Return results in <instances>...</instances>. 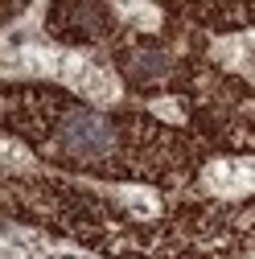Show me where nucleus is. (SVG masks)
<instances>
[{"instance_id":"f03ea898","label":"nucleus","mask_w":255,"mask_h":259,"mask_svg":"<svg viewBox=\"0 0 255 259\" xmlns=\"http://www.w3.org/2000/svg\"><path fill=\"white\" fill-rule=\"evenodd\" d=\"M66 144L70 148H78V152H99L103 144H107V132L95 119H87V115H74L70 123H66Z\"/></svg>"},{"instance_id":"20e7f679","label":"nucleus","mask_w":255,"mask_h":259,"mask_svg":"<svg viewBox=\"0 0 255 259\" xmlns=\"http://www.w3.org/2000/svg\"><path fill=\"white\" fill-rule=\"evenodd\" d=\"M152 111H156V115H169V119H181V107H177V103H165V99L152 103Z\"/></svg>"},{"instance_id":"7ed1b4c3","label":"nucleus","mask_w":255,"mask_h":259,"mask_svg":"<svg viewBox=\"0 0 255 259\" xmlns=\"http://www.w3.org/2000/svg\"><path fill=\"white\" fill-rule=\"evenodd\" d=\"M123 202H128V210H132V214H144V218H152L156 210H161L152 193H123Z\"/></svg>"},{"instance_id":"f257e3e1","label":"nucleus","mask_w":255,"mask_h":259,"mask_svg":"<svg viewBox=\"0 0 255 259\" xmlns=\"http://www.w3.org/2000/svg\"><path fill=\"white\" fill-rule=\"evenodd\" d=\"M54 78H62L70 91L87 95L91 103H103V107L119 99V82H115V74H111L107 66H99L95 58H87V54H62Z\"/></svg>"}]
</instances>
